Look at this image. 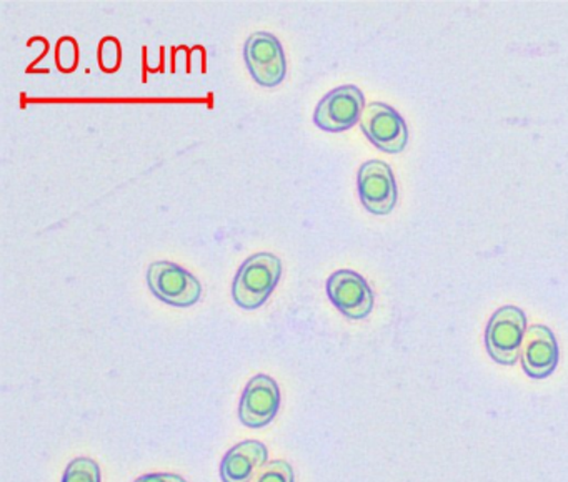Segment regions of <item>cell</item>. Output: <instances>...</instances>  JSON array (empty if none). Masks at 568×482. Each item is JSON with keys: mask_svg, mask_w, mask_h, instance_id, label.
Returning a JSON list of instances; mask_svg holds the SVG:
<instances>
[{"mask_svg": "<svg viewBox=\"0 0 568 482\" xmlns=\"http://www.w3.org/2000/svg\"><path fill=\"white\" fill-rule=\"evenodd\" d=\"M282 261L272 253H255L248 256L232 283V298L245 311L261 308L278 285Z\"/></svg>", "mask_w": 568, "mask_h": 482, "instance_id": "cell-1", "label": "cell"}, {"mask_svg": "<svg viewBox=\"0 0 568 482\" xmlns=\"http://www.w3.org/2000/svg\"><path fill=\"white\" fill-rule=\"evenodd\" d=\"M525 332L527 315L517 306H501L485 329V346L490 358L498 365L514 366L520 359Z\"/></svg>", "mask_w": 568, "mask_h": 482, "instance_id": "cell-2", "label": "cell"}, {"mask_svg": "<svg viewBox=\"0 0 568 482\" xmlns=\"http://www.w3.org/2000/svg\"><path fill=\"white\" fill-rule=\"evenodd\" d=\"M244 59L252 79L265 89H274L287 75V60L281 40L271 32L248 35L244 43Z\"/></svg>", "mask_w": 568, "mask_h": 482, "instance_id": "cell-3", "label": "cell"}, {"mask_svg": "<svg viewBox=\"0 0 568 482\" xmlns=\"http://www.w3.org/2000/svg\"><path fill=\"white\" fill-rule=\"evenodd\" d=\"M152 295L175 308H189L201 299L202 285L191 271L178 263L154 261L148 269Z\"/></svg>", "mask_w": 568, "mask_h": 482, "instance_id": "cell-4", "label": "cell"}, {"mask_svg": "<svg viewBox=\"0 0 568 482\" xmlns=\"http://www.w3.org/2000/svg\"><path fill=\"white\" fill-rule=\"evenodd\" d=\"M365 109L364 93L355 85H341L331 90L318 102L314 123L325 132L338 133L361 122Z\"/></svg>", "mask_w": 568, "mask_h": 482, "instance_id": "cell-5", "label": "cell"}, {"mask_svg": "<svg viewBox=\"0 0 568 482\" xmlns=\"http://www.w3.org/2000/svg\"><path fill=\"white\" fill-rule=\"evenodd\" d=\"M358 123L365 136L382 152L400 153L407 146V123L404 116L387 103L372 102L365 105Z\"/></svg>", "mask_w": 568, "mask_h": 482, "instance_id": "cell-6", "label": "cell"}, {"mask_svg": "<svg viewBox=\"0 0 568 482\" xmlns=\"http://www.w3.org/2000/svg\"><path fill=\"white\" fill-rule=\"evenodd\" d=\"M328 299L332 305L351 319H364L374 309V291L364 276L352 269H338L328 276Z\"/></svg>", "mask_w": 568, "mask_h": 482, "instance_id": "cell-7", "label": "cell"}, {"mask_svg": "<svg viewBox=\"0 0 568 482\" xmlns=\"http://www.w3.org/2000/svg\"><path fill=\"white\" fill-rule=\"evenodd\" d=\"M362 205L374 215H388L397 205V183L390 165L382 160L365 162L357 175Z\"/></svg>", "mask_w": 568, "mask_h": 482, "instance_id": "cell-8", "label": "cell"}, {"mask_svg": "<svg viewBox=\"0 0 568 482\" xmlns=\"http://www.w3.org/2000/svg\"><path fill=\"white\" fill-rule=\"evenodd\" d=\"M281 408V389L267 375H257L247 382L239 404L242 424L252 429L265 428L277 418Z\"/></svg>", "mask_w": 568, "mask_h": 482, "instance_id": "cell-9", "label": "cell"}, {"mask_svg": "<svg viewBox=\"0 0 568 482\" xmlns=\"http://www.w3.org/2000/svg\"><path fill=\"white\" fill-rule=\"evenodd\" d=\"M558 358L560 351L554 331L545 325L528 326L520 348L521 368L528 378H548L557 369Z\"/></svg>", "mask_w": 568, "mask_h": 482, "instance_id": "cell-10", "label": "cell"}, {"mask_svg": "<svg viewBox=\"0 0 568 482\" xmlns=\"http://www.w3.org/2000/svg\"><path fill=\"white\" fill-rule=\"evenodd\" d=\"M267 445L261 441L239 442L225 452L221 462V478L224 482H248L261 465L267 462Z\"/></svg>", "mask_w": 568, "mask_h": 482, "instance_id": "cell-11", "label": "cell"}, {"mask_svg": "<svg viewBox=\"0 0 568 482\" xmlns=\"http://www.w3.org/2000/svg\"><path fill=\"white\" fill-rule=\"evenodd\" d=\"M62 482H101V468L91 458H75L65 468Z\"/></svg>", "mask_w": 568, "mask_h": 482, "instance_id": "cell-12", "label": "cell"}, {"mask_svg": "<svg viewBox=\"0 0 568 482\" xmlns=\"http://www.w3.org/2000/svg\"><path fill=\"white\" fill-rule=\"evenodd\" d=\"M248 482H295L294 469L287 461L275 459L258 468Z\"/></svg>", "mask_w": 568, "mask_h": 482, "instance_id": "cell-13", "label": "cell"}, {"mask_svg": "<svg viewBox=\"0 0 568 482\" xmlns=\"http://www.w3.org/2000/svg\"><path fill=\"white\" fill-rule=\"evenodd\" d=\"M122 63V47L115 37H105L99 43V65L104 72H118Z\"/></svg>", "mask_w": 568, "mask_h": 482, "instance_id": "cell-14", "label": "cell"}, {"mask_svg": "<svg viewBox=\"0 0 568 482\" xmlns=\"http://www.w3.org/2000/svg\"><path fill=\"white\" fill-rule=\"evenodd\" d=\"M55 63L64 73L74 72L79 65V43L72 37H62L55 47Z\"/></svg>", "mask_w": 568, "mask_h": 482, "instance_id": "cell-15", "label": "cell"}, {"mask_svg": "<svg viewBox=\"0 0 568 482\" xmlns=\"http://www.w3.org/2000/svg\"><path fill=\"white\" fill-rule=\"evenodd\" d=\"M134 482H187L182 475L174 472H151V474L141 475Z\"/></svg>", "mask_w": 568, "mask_h": 482, "instance_id": "cell-16", "label": "cell"}]
</instances>
